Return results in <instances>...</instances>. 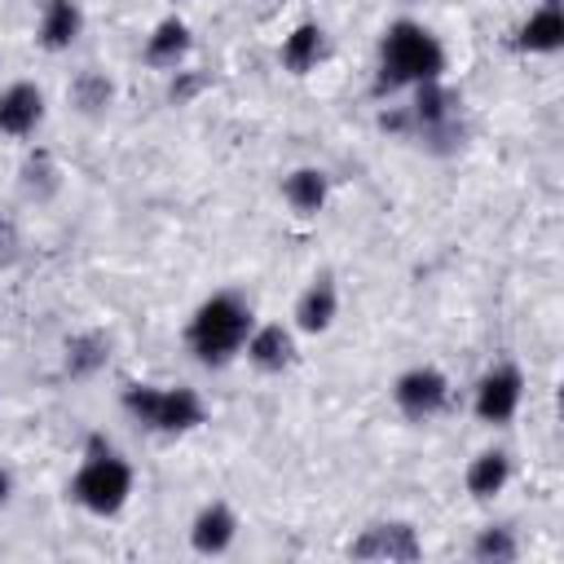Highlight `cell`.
Masks as SVG:
<instances>
[{"instance_id": "12", "label": "cell", "mask_w": 564, "mask_h": 564, "mask_svg": "<svg viewBox=\"0 0 564 564\" xmlns=\"http://www.w3.org/2000/svg\"><path fill=\"white\" fill-rule=\"evenodd\" d=\"M335 308H339V295H335L330 278H317V282L300 295V304H295V322H300L304 330H326V326L335 322Z\"/></svg>"}, {"instance_id": "22", "label": "cell", "mask_w": 564, "mask_h": 564, "mask_svg": "<svg viewBox=\"0 0 564 564\" xmlns=\"http://www.w3.org/2000/svg\"><path fill=\"white\" fill-rule=\"evenodd\" d=\"M9 494H13V476H9L4 467H0V507L9 502Z\"/></svg>"}, {"instance_id": "20", "label": "cell", "mask_w": 564, "mask_h": 564, "mask_svg": "<svg viewBox=\"0 0 564 564\" xmlns=\"http://www.w3.org/2000/svg\"><path fill=\"white\" fill-rule=\"evenodd\" d=\"M471 555L476 560H516V538L507 533V529H485L480 538H476V546H471Z\"/></svg>"}, {"instance_id": "14", "label": "cell", "mask_w": 564, "mask_h": 564, "mask_svg": "<svg viewBox=\"0 0 564 564\" xmlns=\"http://www.w3.org/2000/svg\"><path fill=\"white\" fill-rule=\"evenodd\" d=\"M185 53H189V26H185L181 18L159 22L154 35H150V44H145V62H154V66H176Z\"/></svg>"}, {"instance_id": "19", "label": "cell", "mask_w": 564, "mask_h": 564, "mask_svg": "<svg viewBox=\"0 0 564 564\" xmlns=\"http://www.w3.org/2000/svg\"><path fill=\"white\" fill-rule=\"evenodd\" d=\"M66 352H70V357H66L70 375H88V370H97V366L106 361V344H101L97 335H84V339H75Z\"/></svg>"}, {"instance_id": "17", "label": "cell", "mask_w": 564, "mask_h": 564, "mask_svg": "<svg viewBox=\"0 0 564 564\" xmlns=\"http://www.w3.org/2000/svg\"><path fill=\"white\" fill-rule=\"evenodd\" d=\"M286 203H291L295 212H304V216L322 212V203H326V172H317V167H295V172L286 176Z\"/></svg>"}, {"instance_id": "2", "label": "cell", "mask_w": 564, "mask_h": 564, "mask_svg": "<svg viewBox=\"0 0 564 564\" xmlns=\"http://www.w3.org/2000/svg\"><path fill=\"white\" fill-rule=\"evenodd\" d=\"M251 335V308L238 295H212L198 304L194 322H189V348L198 361L207 366H225Z\"/></svg>"}, {"instance_id": "15", "label": "cell", "mask_w": 564, "mask_h": 564, "mask_svg": "<svg viewBox=\"0 0 564 564\" xmlns=\"http://www.w3.org/2000/svg\"><path fill=\"white\" fill-rule=\"evenodd\" d=\"M291 335L282 326H260L247 335V357L260 366V370H282L291 361Z\"/></svg>"}, {"instance_id": "4", "label": "cell", "mask_w": 564, "mask_h": 564, "mask_svg": "<svg viewBox=\"0 0 564 564\" xmlns=\"http://www.w3.org/2000/svg\"><path fill=\"white\" fill-rule=\"evenodd\" d=\"M123 410L132 419H141L154 432H189L203 423V401L194 388H150V383H132L123 392Z\"/></svg>"}, {"instance_id": "7", "label": "cell", "mask_w": 564, "mask_h": 564, "mask_svg": "<svg viewBox=\"0 0 564 564\" xmlns=\"http://www.w3.org/2000/svg\"><path fill=\"white\" fill-rule=\"evenodd\" d=\"M352 555H361V560H419L423 546H419L410 524H370L352 542Z\"/></svg>"}, {"instance_id": "1", "label": "cell", "mask_w": 564, "mask_h": 564, "mask_svg": "<svg viewBox=\"0 0 564 564\" xmlns=\"http://www.w3.org/2000/svg\"><path fill=\"white\" fill-rule=\"evenodd\" d=\"M445 53L436 35L419 22H392L379 44V88H405V84H427L441 79Z\"/></svg>"}, {"instance_id": "3", "label": "cell", "mask_w": 564, "mask_h": 564, "mask_svg": "<svg viewBox=\"0 0 564 564\" xmlns=\"http://www.w3.org/2000/svg\"><path fill=\"white\" fill-rule=\"evenodd\" d=\"M70 494H75V502L88 507L93 516H115V511L128 502V494H132V467H128L119 454L101 449V441H93L84 467H79L75 480H70Z\"/></svg>"}, {"instance_id": "16", "label": "cell", "mask_w": 564, "mask_h": 564, "mask_svg": "<svg viewBox=\"0 0 564 564\" xmlns=\"http://www.w3.org/2000/svg\"><path fill=\"white\" fill-rule=\"evenodd\" d=\"M507 476H511L507 454L489 449V454L471 458V467H467V494H471V498H494V494L507 485Z\"/></svg>"}, {"instance_id": "8", "label": "cell", "mask_w": 564, "mask_h": 564, "mask_svg": "<svg viewBox=\"0 0 564 564\" xmlns=\"http://www.w3.org/2000/svg\"><path fill=\"white\" fill-rule=\"evenodd\" d=\"M40 115H44V97L35 84H9L0 93V132L26 137V132H35Z\"/></svg>"}, {"instance_id": "6", "label": "cell", "mask_w": 564, "mask_h": 564, "mask_svg": "<svg viewBox=\"0 0 564 564\" xmlns=\"http://www.w3.org/2000/svg\"><path fill=\"white\" fill-rule=\"evenodd\" d=\"M524 397V379L516 366H494L480 383H476V419L480 423H507L520 410Z\"/></svg>"}, {"instance_id": "21", "label": "cell", "mask_w": 564, "mask_h": 564, "mask_svg": "<svg viewBox=\"0 0 564 564\" xmlns=\"http://www.w3.org/2000/svg\"><path fill=\"white\" fill-rule=\"evenodd\" d=\"M75 101H79L84 110H101V106L110 101V84H106V75H79V84H75Z\"/></svg>"}, {"instance_id": "11", "label": "cell", "mask_w": 564, "mask_h": 564, "mask_svg": "<svg viewBox=\"0 0 564 564\" xmlns=\"http://www.w3.org/2000/svg\"><path fill=\"white\" fill-rule=\"evenodd\" d=\"M79 26H84L79 0H44V18H40V40H44V48H66V44H75Z\"/></svg>"}, {"instance_id": "13", "label": "cell", "mask_w": 564, "mask_h": 564, "mask_svg": "<svg viewBox=\"0 0 564 564\" xmlns=\"http://www.w3.org/2000/svg\"><path fill=\"white\" fill-rule=\"evenodd\" d=\"M516 44L529 48V53H555V48L564 44V18H560V9H555V4L538 9V13L520 26V40H516Z\"/></svg>"}, {"instance_id": "18", "label": "cell", "mask_w": 564, "mask_h": 564, "mask_svg": "<svg viewBox=\"0 0 564 564\" xmlns=\"http://www.w3.org/2000/svg\"><path fill=\"white\" fill-rule=\"evenodd\" d=\"M317 57H322V26H313V22L295 26L286 35V44H282V66L295 70V75H304L308 66H317Z\"/></svg>"}, {"instance_id": "10", "label": "cell", "mask_w": 564, "mask_h": 564, "mask_svg": "<svg viewBox=\"0 0 564 564\" xmlns=\"http://www.w3.org/2000/svg\"><path fill=\"white\" fill-rule=\"evenodd\" d=\"M414 119L432 132V137H445V132H454V119H458V110H454V97L441 88V79H427V84H419V97H414Z\"/></svg>"}, {"instance_id": "5", "label": "cell", "mask_w": 564, "mask_h": 564, "mask_svg": "<svg viewBox=\"0 0 564 564\" xmlns=\"http://www.w3.org/2000/svg\"><path fill=\"white\" fill-rule=\"evenodd\" d=\"M392 401H397V410H401L405 419H419V423H423V419H432V414L445 410V401H449V383H445L441 370H432V366H414V370H405V375L397 379Z\"/></svg>"}, {"instance_id": "9", "label": "cell", "mask_w": 564, "mask_h": 564, "mask_svg": "<svg viewBox=\"0 0 564 564\" xmlns=\"http://www.w3.org/2000/svg\"><path fill=\"white\" fill-rule=\"evenodd\" d=\"M234 529H238L234 511H229L225 502H212V507H203V511L194 516L189 542H194V551H198V555H220V551L234 542Z\"/></svg>"}, {"instance_id": "23", "label": "cell", "mask_w": 564, "mask_h": 564, "mask_svg": "<svg viewBox=\"0 0 564 564\" xmlns=\"http://www.w3.org/2000/svg\"><path fill=\"white\" fill-rule=\"evenodd\" d=\"M551 4H555V0H551Z\"/></svg>"}]
</instances>
